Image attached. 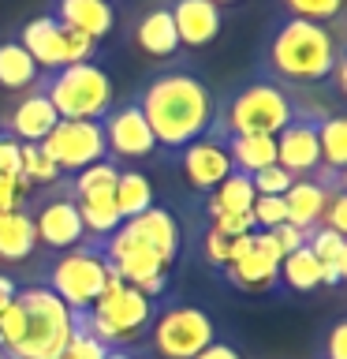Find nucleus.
<instances>
[{
	"label": "nucleus",
	"instance_id": "obj_1",
	"mask_svg": "<svg viewBox=\"0 0 347 359\" xmlns=\"http://www.w3.org/2000/svg\"><path fill=\"white\" fill-rule=\"evenodd\" d=\"M213 90L206 75L190 64H168L153 72L134 94V105L142 109L153 139L161 150L176 154L179 146L201 139L213 123Z\"/></svg>",
	"mask_w": 347,
	"mask_h": 359
},
{
	"label": "nucleus",
	"instance_id": "obj_2",
	"mask_svg": "<svg viewBox=\"0 0 347 359\" xmlns=\"http://www.w3.org/2000/svg\"><path fill=\"white\" fill-rule=\"evenodd\" d=\"M340 56H344V45L329 30V22L273 15L265 27L257 72L284 83L288 90H302V86L325 83Z\"/></svg>",
	"mask_w": 347,
	"mask_h": 359
},
{
	"label": "nucleus",
	"instance_id": "obj_3",
	"mask_svg": "<svg viewBox=\"0 0 347 359\" xmlns=\"http://www.w3.org/2000/svg\"><path fill=\"white\" fill-rule=\"evenodd\" d=\"M295 112V97L284 83L269 79L262 72L239 79L228 94L213 101V123L209 131L217 139L228 135H276Z\"/></svg>",
	"mask_w": 347,
	"mask_h": 359
},
{
	"label": "nucleus",
	"instance_id": "obj_4",
	"mask_svg": "<svg viewBox=\"0 0 347 359\" xmlns=\"http://www.w3.org/2000/svg\"><path fill=\"white\" fill-rule=\"evenodd\" d=\"M22 307V337L8 348V359H52L71 337V311L45 285H22L15 292Z\"/></svg>",
	"mask_w": 347,
	"mask_h": 359
},
{
	"label": "nucleus",
	"instance_id": "obj_5",
	"mask_svg": "<svg viewBox=\"0 0 347 359\" xmlns=\"http://www.w3.org/2000/svg\"><path fill=\"white\" fill-rule=\"evenodd\" d=\"M38 86L52 101L60 120H101L112 109V101H116L108 72L97 67L94 60L67 64V67H56V72H41Z\"/></svg>",
	"mask_w": 347,
	"mask_h": 359
},
{
	"label": "nucleus",
	"instance_id": "obj_6",
	"mask_svg": "<svg viewBox=\"0 0 347 359\" xmlns=\"http://www.w3.org/2000/svg\"><path fill=\"white\" fill-rule=\"evenodd\" d=\"M38 285L56 292V296L64 299L67 311H90L97 303L101 288L108 285V262H105L101 243L86 240V243L71 247V251H64L49 266L45 280H38Z\"/></svg>",
	"mask_w": 347,
	"mask_h": 359
},
{
	"label": "nucleus",
	"instance_id": "obj_7",
	"mask_svg": "<svg viewBox=\"0 0 347 359\" xmlns=\"http://www.w3.org/2000/svg\"><path fill=\"white\" fill-rule=\"evenodd\" d=\"M150 341L161 359H194L201 348L217 341V325L201 307L190 303H172L157 311L150 322Z\"/></svg>",
	"mask_w": 347,
	"mask_h": 359
},
{
	"label": "nucleus",
	"instance_id": "obj_8",
	"mask_svg": "<svg viewBox=\"0 0 347 359\" xmlns=\"http://www.w3.org/2000/svg\"><path fill=\"white\" fill-rule=\"evenodd\" d=\"M19 45L34 56V64L41 72H56V67H67V64H86L94 60L97 53V41L83 30H71L64 27L60 19H52L49 11L38 19H30L27 27L19 30Z\"/></svg>",
	"mask_w": 347,
	"mask_h": 359
},
{
	"label": "nucleus",
	"instance_id": "obj_9",
	"mask_svg": "<svg viewBox=\"0 0 347 359\" xmlns=\"http://www.w3.org/2000/svg\"><path fill=\"white\" fill-rule=\"evenodd\" d=\"M38 146L64 176H75L78 168L108 157L105 154V131H101V120H56V128L45 135Z\"/></svg>",
	"mask_w": 347,
	"mask_h": 359
},
{
	"label": "nucleus",
	"instance_id": "obj_10",
	"mask_svg": "<svg viewBox=\"0 0 347 359\" xmlns=\"http://www.w3.org/2000/svg\"><path fill=\"white\" fill-rule=\"evenodd\" d=\"M101 131H105V154L112 161H146V157H153L161 150L150 123L142 116V109L134 105V97L112 105L101 116Z\"/></svg>",
	"mask_w": 347,
	"mask_h": 359
},
{
	"label": "nucleus",
	"instance_id": "obj_11",
	"mask_svg": "<svg viewBox=\"0 0 347 359\" xmlns=\"http://www.w3.org/2000/svg\"><path fill=\"white\" fill-rule=\"evenodd\" d=\"M172 161L194 191H213L224 176L232 172L228 146H224V139H217L213 131H206L201 139L187 142V146H179V150L172 154Z\"/></svg>",
	"mask_w": 347,
	"mask_h": 359
},
{
	"label": "nucleus",
	"instance_id": "obj_12",
	"mask_svg": "<svg viewBox=\"0 0 347 359\" xmlns=\"http://www.w3.org/2000/svg\"><path fill=\"white\" fill-rule=\"evenodd\" d=\"M112 236H116V240H123V243L150 247V251L161 255V262H164V266H172L176 258H179V247H183V236H179V221H176L168 210H161V206H150L146 213H139V217L123 221Z\"/></svg>",
	"mask_w": 347,
	"mask_h": 359
},
{
	"label": "nucleus",
	"instance_id": "obj_13",
	"mask_svg": "<svg viewBox=\"0 0 347 359\" xmlns=\"http://www.w3.org/2000/svg\"><path fill=\"white\" fill-rule=\"evenodd\" d=\"M280 258H284V251H280V243L273 240V232L257 229L250 251H246L239 262L224 266V273H228V280L243 292H269V288L280 285Z\"/></svg>",
	"mask_w": 347,
	"mask_h": 359
},
{
	"label": "nucleus",
	"instance_id": "obj_14",
	"mask_svg": "<svg viewBox=\"0 0 347 359\" xmlns=\"http://www.w3.org/2000/svg\"><path fill=\"white\" fill-rule=\"evenodd\" d=\"M172 11L176 34H179V49H201L220 34V8L213 0H164Z\"/></svg>",
	"mask_w": 347,
	"mask_h": 359
},
{
	"label": "nucleus",
	"instance_id": "obj_15",
	"mask_svg": "<svg viewBox=\"0 0 347 359\" xmlns=\"http://www.w3.org/2000/svg\"><path fill=\"white\" fill-rule=\"evenodd\" d=\"M56 120L60 116H56L52 101L45 97V90L38 83H34V90H27V94L19 97V105L0 120V128L8 135H15L19 142H41L45 135L56 128Z\"/></svg>",
	"mask_w": 347,
	"mask_h": 359
},
{
	"label": "nucleus",
	"instance_id": "obj_16",
	"mask_svg": "<svg viewBox=\"0 0 347 359\" xmlns=\"http://www.w3.org/2000/svg\"><path fill=\"white\" fill-rule=\"evenodd\" d=\"M49 15L71 30L90 34L94 41L108 38V30L116 27V11H112L108 0H52Z\"/></svg>",
	"mask_w": 347,
	"mask_h": 359
},
{
	"label": "nucleus",
	"instance_id": "obj_17",
	"mask_svg": "<svg viewBox=\"0 0 347 359\" xmlns=\"http://www.w3.org/2000/svg\"><path fill=\"white\" fill-rule=\"evenodd\" d=\"M134 45H139L146 56H157V60H168V56L179 53V34H176L172 11H168L164 0L153 4L139 19V27H134Z\"/></svg>",
	"mask_w": 347,
	"mask_h": 359
},
{
	"label": "nucleus",
	"instance_id": "obj_18",
	"mask_svg": "<svg viewBox=\"0 0 347 359\" xmlns=\"http://www.w3.org/2000/svg\"><path fill=\"white\" fill-rule=\"evenodd\" d=\"M329 195L336 191H325L313 176H299L295 184L284 191V206H288V224H295V229L310 232L321 224V213L329 206Z\"/></svg>",
	"mask_w": 347,
	"mask_h": 359
},
{
	"label": "nucleus",
	"instance_id": "obj_19",
	"mask_svg": "<svg viewBox=\"0 0 347 359\" xmlns=\"http://www.w3.org/2000/svg\"><path fill=\"white\" fill-rule=\"evenodd\" d=\"M224 146H228L232 168L243 176H254L257 168L276 165V139L273 135H228Z\"/></svg>",
	"mask_w": 347,
	"mask_h": 359
},
{
	"label": "nucleus",
	"instance_id": "obj_20",
	"mask_svg": "<svg viewBox=\"0 0 347 359\" xmlns=\"http://www.w3.org/2000/svg\"><path fill=\"white\" fill-rule=\"evenodd\" d=\"M306 247L313 251V258H318L321 269H325L321 285H340V280L347 277V240L344 236L325 229V224H318V229L306 232Z\"/></svg>",
	"mask_w": 347,
	"mask_h": 359
},
{
	"label": "nucleus",
	"instance_id": "obj_21",
	"mask_svg": "<svg viewBox=\"0 0 347 359\" xmlns=\"http://www.w3.org/2000/svg\"><path fill=\"white\" fill-rule=\"evenodd\" d=\"M38 247V236H34V221L27 210H15V213H4L0 217V262L11 266V262H27Z\"/></svg>",
	"mask_w": 347,
	"mask_h": 359
},
{
	"label": "nucleus",
	"instance_id": "obj_22",
	"mask_svg": "<svg viewBox=\"0 0 347 359\" xmlns=\"http://www.w3.org/2000/svg\"><path fill=\"white\" fill-rule=\"evenodd\" d=\"M112 198H116V210H120L123 221L139 217V213H146V210L153 206V184H150V176L139 172V168H120Z\"/></svg>",
	"mask_w": 347,
	"mask_h": 359
},
{
	"label": "nucleus",
	"instance_id": "obj_23",
	"mask_svg": "<svg viewBox=\"0 0 347 359\" xmlns=\"http://www.w3.org/2000/svg\"><path fill=\"white\" fill-rule=\"evenodd\" d=\"M41 79V67L19 45V38L0 41V86L4 90H30Z\"/></svg>",
	"mask_w": 347,
	"mask_h": 359
},
{
	"label": "nucleus",
	"instance_id": "obj_24",
	"mask_svg": "<svg viewBox=\"0 0 347 359\" xmlns=\"http://www.w3.org/2000/svg\"><path fill=\"white\" fill-rule=\"evenodd\" d=\"M116 176H120V165L112 161V157H101V161L78 168L71 180V195L75 202H86V198H108L112 191H116Z\"/></svg>",
	"mask_w": 347,
	"mask_h": 359
},
{
	"label": "nucleus",
	"instance_id": "obj_25",
	"mask_svg": "<svg viewBox=\"0 0 347 359\" xmlns=\"http://www.w3.org/2000/svg\"><path fill=\"white\" fill-rule=\"evenodd\" d=\"M321 280H325V269L321 262L313 258L310 247H299V251H291L280 258V285L291 288V292H313V288H321Z\"/></svg>",
	"mask_w": 347,
	"mask_h": 359
},
{
	"label": "nucleus",
	"instance_id": "obj_26",
	"mask_svg": "<svg viewBox=\"0 0 347 359\" xmlns=\"http://www.w3.org/2000/svg\"><path fill=\"white\" fill-rule=\"evenodd\" d=\"M250 206H254L250 176L235 172V168L209 191V217H217V213H250Z\"/></svg>",
	"mask_w": 347,
	"mask_h": 359
},
{
	"label": "nucleus",
	"instance_id": "obj_27",
	"mask_svg": "<svg viewBox=\"0 0 347 359\" xmlns=\"http://www.w3.org/2000/svg\"><path fill=\"white\" fill-rule=\"evenodd\" d=\"M318 146H321V165L347 172V116L344 112H329L318 123Z\"/></svg>",
	"mask_w": 347,
	"mask_h": 359
},
{
	"label": "nucleus",
	"instance_id": "obj_28",
	"mask_svg": "<svg viewBox=\"0 0 347 359\" xmlns=\"http://www.w3.org/2000/svg\"><path fill=\"white\" fill-rule=\"evenodd\" d=\"M64 172L49 161V157H45V150L38 142H22V180H27L30 187H49Z\"/></svg>",
	"mask_w": 347,
	"mask_h": 359
},
{
	"label": "nucleus",
	"instance_id": "obj_29",
	"mask_svg": "<svg viewBox=\"0 0 347 359\" xmlns=\"http://www.w3.org/2000/svg\"><path fill=\"white\" fill-rule=\"evenodd\" d=\"M344 0H280V15H295L310 22H332L340 15Z\"/></svg>",
	"mask_w": 347,
	"mask_h": 359
},
{
	"label": "nucleus",
	"instance_id": "obj_30",
	"mask_svg": "<svg viewBox=\"0 0 347 359\" xmlns=\"http://www.w3.org/2000/svg\"><path fill=\"white\" fill-rule=\"evenodd\" d=\"M250 221H254V229H262V232H273L276 224H284V221H288L284 195H254Z\"/></svg>",
	"mask_w": 347,
	"mask_h": 359
},
{
	"label": "nucleus",
	"instance_id": "obj_31",
	"mask_svg": "<svg viewBox=\"0 0 347 359\" xmlns=\"http://www.w3.org/2000/svg\"><path fill=\"white\" fill-rule=\"evenodd\" d=\"M108 348L97 341V337H90L86 330H78V325H71V337H67V344L60 348V355L52 359H105Z\"/></svg>",
	"mask_w": 347,
	"mask_h": 359
},
{
	"label": "nucleus",
	"instance_id": "obj_32",
	"mask_svg": "<svg viewBox=\"0 0 347 359\" xmlns=\"http://www.w3.org/2000/svg\"><path fill=\"white\" fill-rule=\"evenodd\" d=\"M299 176H291L288 168H280V165H265V168H257V172L250 176V187H254V195H284V191L295 184Z\"/></svg>",
	"mask_w": 347,
	"mask_h": 359
},
{
	"label": "nucleus",
	"instance_id": "obj_33",
	"mask_svg": "<svg viewBox=\"0 0 347 359\" xmlns=\"http://www.w3.org/2000/svg\"><path fill=\"white\" fill-rule=\"evenodd\" d=\"M0 176L22 180V142L0 128Z\"/></svg>",
	"mask_w": 347,
	"mask_h": 359
},
{
	"label": "nucleus",
	"instance_id": "obj_34",
	"mask_svg": "<svg viewBox=\"0 0 347 359\" xmlns=\"http://www.w3.org/2000/svg\"><path fill=\"white\" fill-rule=\"evenodd\" d=\"M321 224L332 232H347V191H336V195H329V206H325L321 213Z\"/></svg>",
	"mask_w": 347,
	"mask_h": 359
},
{
	"label": "nucleus",
	"instance_id": "obj_35",
	"mask_svg": "<svg viewBox=\"0 0 347 359\" xmlns=\"http://www.w3.org/2000/svg\"><path fill=\"white\" fill-rule=\"evenodd\" d=\"M213 229L220 236H228V240H235V236H243V232H254V221H250V213H217V217H213Z\"/></svg>",
	"mask_w": 347,
	"mask_h": 359
},
{
	"label": "nucleus",
	"instance_id": "obj_36",
	"mask_svg": "<svg viewBox=\"0 0 347 359\" xmlns=\"http://www.w3.org/2000/svg\"><path fill=\"white\" fill-rule=\"evenodd\" d=\"M273 240L280 243V251H284V255H291V251H299V247H306V232L284 221V224H276V229H273Z\"/></svg>",
	"mask_w": 347,
	"mask_h": 359
},
{
	"label": "nucleus",
	"instance_id": "obj_37",
	"mask_svg": "<svg viewBox=\"0 0 347 359\" xmlns=\"http://www.w3.org/2000/svg\"><path fill=\"white\" fill-rule=\"evenodd\" d=\"M325 352H329V359H347V318L332 322L329 341H325Z\"/></svg>",
	"mask_w": 347,
	"mask_h": 359
},
{
	"label": "nucleus",
	"instance_id": "obj_38",
	"mask_svg": "<svg viewBox=\"0 0 347 359\" xmlns=\"http://www.w3.org/2000/svg\"><path fill=\"white\" fill-rule=\"evenodd\" d=\"M228 243H232L228 236H220L217 229H209V236H206V258L213 266H220V269L228 266Z\"/></svg>",
	"mask_w": 347,
	"mask_h": 359
},
{
	"label": "nucleus",
	"instance_id": "obj_39",
	"mask_svg": "<svg viewBox=\"0 0 347 359\" xmlns=\"http://www.w3.org/2000/svg\"><path fill=\"white\" fill-rule=\"evenodd\" d=\"M194 359H243V355H239V348L228 344V341H213L209 348H201Z\"/></svg>",
	"mask_w": 347,
	"mask_h": 359
},
{
	"label": "nucleus",
	"instance_id": "obj_40",
	"mask_svg": "<svg viewBox=\"0 0 347 359\" xmlns=\"http://www.w3.org/2000/svg\"><path fill=\"white\" fill-rule=\"evenodd\" d=\"M15 292H19V285H15V277H8V273H0V311L8 307L11 299H15Z\"/></svg>",
	"mask_w": 347,
	"mask_h": 359
},
{
	"label": "nucleus",
	"instance_id": "obj_41",
	"mask_svg": "<svg viewBox=\"0 0 347 359\" xmlns=\"http://www.w3.org/2000/svg\"><path fill=\"white\" fill-rule=\"evenodd\" d=\"M105 359H134V355H131V348H108Z\"/></svg>",
	"mask_w": 347,
	"mask_h": 359
},
{
	"label": "nucleus",
	"instance_id": "obj_42",
	"mask_svg": "<svg viewBox=\"0 0 347 359\" xmlns=\"http://www.w3.org/2000/svg\"><path fill=\"white\" fill-rule=\"evenodd\" d=\"M213 4H217V8H224V4H239V0H213Z\"/></svg>",
	"mask_w": 347,
	"mask_h": 359
},
{
	"label": "nucleus",
	"instance_id": "obj_43",
	"mask_svg": "<svg viewBox=\"0 0 347 359\" xmlns=\"http://www.w3.org/2000/svg\"><path fill=\"white\" fill-rule=\"evenodd\" d=\"M0 359H8V355H4V348H0Z\"/></svg>",
	"mask_w": 347,
	"mask_h": 359
}]
</instances>
